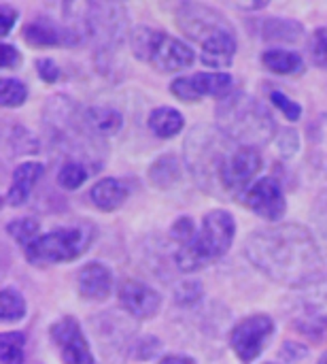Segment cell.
Here are the masks:
<instances>
[{
  "mask_svg": "<svg viewBox=\"0 0 327 364\" xmlns=\"http://www.w3.org/2000/svg\"><path fill=\"white\" fill-rule=\"evenodd\" d=\"M247 260L272 282L306 288L326 279V258L313 232L294 222L253 230L245 239Z\"/></svg>",
  "mask_w": 327,
  "mask_h": 364,
  "instance_id": "cell-1",
  "label": "cell"
},
{
  "mask_svg": "<svg viewBox=\"0 0 327 364\" xmlns=\"http://www.w3.org/2000/svg\"><path fill=\"white\" fill-rule=\"evenodd\" d=\"M85 111L87 109L70 96L55 94L47 98L43 107V130L53 147L66 151V156H74L77 162L87 166L102 154H98L100 136L89 128Z\"/></svg>",
  "mask_w": 327,
  "mask_h": 364,
  "instance_id": "cell-2",
  "label": "cell"
},
{
  "mask_svg": "<svg viewBox=\"0 0 327 364\" xmlns=\"http://www.w3.org/2000/svg\"><path fill=\"white\" fill-rule=\"evenodd\" d=\"M177 26L202 47L204 66L226 68L232 64L238 49L236 30L215 6L202 2L181 4L177 11Z\"/></svg>",
  "mask_w": 327,
  "mask_h": 364,
  "instance_id": "cell-3",
  "label": "cell"
},
{
  "mask_svg": "<svg viewBox=\"0 0 327 364\" xmlns=\"http://www.w3.org/2000/svg\"><path fill=\"white\" fill-rule=\"evenodd\" d=\"M217 128L238 147L260 149L275 139L277 122L270 109L245 92H234L215 107Z\"/></svg>",
  "mask_w": 327,
  "mask_h": 364,
  "instance_id": "cell-4",
  "label": "cell"
},
{
  "mask_svg": "<svg viewBox=\"0 0 327 364\" xmlns=\"http://www.w3.org/2000/svg\"><path fill=\"white\" fill-rule=\"evenodd\" d=\"M66 23L77 28L85 41H92L96 55L117 51L128 36V11L121 2L64 4Z\"/></svg>",
  "mask_w": 327,
  "mask_h": 364,
  "instance_id": "cell-5",
  "label": "cell"
},
{
  "mask_svg": "<svg viewBox=\"0 0 327 364\" xmlns=\"http://www.w3.org/2000/svg\"><path fill=\"white\" fill-rule=\"evenodd\" d=\"M236 237V222L230 211L213 209L204 215L194 239L179 247L174 260L183 273H194L219 262L232 247Z\"/></svg>",
  "mask_w": 327,
  "mask_h": 364,
  "instance_id": "cell-6",
  "label": "cell"
},
{
  "mask_svg": "<svg viewBox=\"0 0 327 364\" xmlns=\"http://www.w3.org/2000/svg\"><path fill=\"white\" fill-rule=\"evenodd\" d=\"M236 145L213 126H196L185 139V164L209 194H221V168Z\"/></svg>",
  "mask_w": 327,
  "mask_h": 364,
  "instance_id": "cell-7",
  "label": "cell"
},
{
  "mask_svg": "<svg viewBox=\"0 0 327 364\" xmlns=\"http://www.w3.org/2000/svg\"><path fill=\"white\" fill-rule=\"evenodd\" d=\"M98 230L89 220H77L66 226H60L47 235H40L30 243L23 254L26 260L34 267H53L81 258L94 243Z\"/></svg>",
  "mask_w": 327,
  "mask_h": 364,
  "instance_id": "cell-8",
  "label": "cell"
},
{
  "mask_svg": "<svg viewBox=\"0 0 327 364\" xmlns=\"http://www.w3.org/2000/svg\"><path fill=\"white\" fill-rule=\"evenodd\" d=\"M132 53L153 66L157 73H177L194 64L196 53L183 41L147 26H138L130 32Z\"/></svg>",
  "mask_w": 327,
  "mask_h": 364,
  "instance_id": "cell-9",
  "label": "cell"
},
{
  "mask_svg": "<svg viewBox=\"0 0 327 364\" xmlns=\"http://www.w3.org/2000/svg\"><path fill=\"white\" fill-rule=\"evenodd\" d=\"M275 320L266 314H255L240 320L230 333V348L243 364L255 363L262 356L268 341L275 337Z\"/></svg>",
  "mask_w": 327,
  "mask_h": 364,
  "instance_id": "cell-10",
  "label": "cell"
},
{
  "mask_svg": "<svg viewBox=\"0 0 327 364\" xmlns=\"http://www.w3.org/2000/svg\"><path fill=\"white\" fill-rule=\"evenodd\" d=\"M170 92L185 102H198L204 96L223 100L234 94V77L228 73H196L179 77L170 83Z\"/></svg>",
  "mask_w": 327,
  "mask_h": 364,
  "instance_id": "cell-11",
  "label": "cell"
},
{
  "mask_svg": "<svg viewBox=\"0 0 327 364\" xmlns=\"http://www.w3.org/2000/svg\"><path fill=\"white\" fill-rule=\"evenodd\" d=\"M49 337L64 364H96L77 318L64 316L49 328Z\"/></svg>",
  "mask_w": 327,
  "mask_h": 364,
  "instance_id": "cell-12",
  "label": "cell"
},
{
  "mask_svg": "<svg viewBox=\"0 0 327 364\" xmlns=\"http://www.w3.org/2000/svg\"><path fill=\"white\" fill-rule=\"evenodd\" d=\"M30 47H79L85 43L83 34L68 23H57L49 15H36L21 30Z\"/></svg>",
  "mask_w": 327,
  "mask_h": 364,
  "instance_id": "cell-13",
  "label": "cell"
},
{
  "mask_svg": "<svg viewBox=\"0 0 327 364\" xmlns=\"http://www.w3.org/2000/svg\"><path fill=\"white\" fill-rule=\"evenodd\" d=\"M262 168V156L251 147H234L221 168V190L243 194L255 183V175Z\"/></svg>",
  "mask_w": 327,
  "mask_h": 364,
  "instance_id": "cell-14",
  "label": "cell"
},
{
  "mask_svg": "<svg viewBox=\"0 0 327 364\" xmlns=\"http://www.w3.org/2000/svg\"><path fill=\"white\" fill-rule=\"evenodd\" d=\"M238 198L249 211H253L255 215H260V218H264L268 222H279L287 211L285 192H283L281 183L275 177L257 179Z\"/></svg>",
  "mask_w": 327,
  "mask_h": 364,
  "instance_id": "cell-15",
  "label": "cell"
},
{
  "mask_svg": "<svg viewBox=\"0 0 327 364\" xmlns=\"http://www.w3.org/2000/svg\"><path fill=\"white\" fill-rule=\"evenodd\" d=\"M117 299L121 309L134 320H151L162 309V296L151 286L138 279H126L117 288Z\"/></svg>",
  "mask_w": 327,
  "mask_h": 364,
  "instance_id": "cell-16",
  "label": "cell"
},
{
  "mask_svg": "<svg viewBox=\"0 0 327 364\" xmlns=\"http://www.w3.org/2000/svg\"><path fill=\"white\" fill-rule=\"evenodd\" d=\"M77 290L81 299L92 303H102L113 292V271L102 262L85 264L77 275Z\"/></svg>",
  "mask_w": 327,
  "mask_h": 364,
  "instance_id": "cell-17",
  "label": "cell"
},
{
  "mask_svg": "<svg viewBox=\"0 0 327 364\" xmlns=\"http://www.w3.org/2000/svg\"><path fill=\"white\" fill-rule=\"evenodd\" d=\"M94 333L100 339V348L119 350L134 335V326L130 320H126L117 314H104V316L94 318Z\"/></svg>",
  "mask_w": 327,
  "mask_h": 364,
  "instance_id": "cell-18",
  "label": "cell"
},
{
  "mask_svg": "<svg viewBox=\"0 0 327 364\" xmlns=\"http://www.w3.org/2000/svg\"><path fill=\"white\" fill-rule=\"evenodd\" d=\"M43 173H45V166L40 162H21L15 168L11 188L4 196L6 205L9 207H21L30 198V194H32L36 181L43 177Z\"/></svg>",
  "mask_w": 327,
  "mask_h": 364,
  "instance_id": "cell-19",
  "label": "cell"
},
{
  "mask_svg": "<svg viewBox=\"0 0 327 364\" xmlns=\"http://www.w3.org/2000/svg\"><path fill=\"white\" fill-rule=\"evenodd\" d=\"M128 186L115 177H106L102 181H98L92 190H89V198L92 203L100 209V211H117L126 200H128Z\"/></svg>",
  "mask_w": 327,
  "mask_h": 364,
  "instance_id": "cell-20",
  "label": "cell"
},
{
  "mask_svg": "<svg viewBox=\"0 0 327 364\" xmlns=\"http://www.w3.org/2000/svg\"><path fill=\"white\" fill-rule=\"evenodd\" d=\"M262 38L272 43H298L304 36V26L292 17H268L260 26Z\"/></svg>",
  "mask_w": 327,
  "mask_h": 364,
  "instance_id": "cell-21",
  "label": "cell"
},
{
  "mask_svg": "<svg viewBox=\"0 0 327 364\" xmlns=\"http://www.w3.org/2000/svg\"><path fill=\"white\" fill-rule=\"evenodd\" d=\"M181 177H183V164L174 154H164L149 166V181L160 190L174 188L181 181Z\"/></svg>",
  "mask_w": 327,
  "mask_h": 364,
  "instance_id": "cell-22",
  "label": "cell"
},
{
  "mask_svg": "<svg viewBox=\"0 0 327 364\" xmlns=\"http://www.w3.org/2000/svg\"><path fill=\"white\" fill-rule=\"evenodd\" d=\"M262 64L277 75H300L304 70V60L298 51L268 49L262 55Z\"/></svg>",
  "mask_w": 327,
  "mask_h": 364,
  "instance_id": "cell-23",
  "label": "cell"
},
{
  "mask_svg": "<svg viewBox=\"0 0 327 364\" xmlns=\"http://www.w3.org/2000/svg\"><path fill=\"white\" fill-rule=\"evenodd\" d=\"M185 126L183 115L172 107H157L149 113V128L160 139H170L179 134Z\"/></svg>",
  "mask_w": 327,
  "mask_h": 364,
  "instance_id": "cell-24",
  "label": "cell"
},
{
  "mask_svg": "<svg viewBox=\"0 0 327 364\" xmlns=\"http://www.w3.org/2000/svg\"><path fill=\"white\" fill-rule=\"evenodd\" d=\"M85 115H87L89 128H92L100 139L119 132L121 126H123L121 113L115 111V109H111V107H89V109L85 111Z\"/></svg>",
  "mask_w": 327,
  "mask_h": 364,
  "instance_id": "cell-25",
  "label": "cell"
},
{
  "mask_svg": "<svg viewBox=\"0 0 327 364\" xmlns=\"http://www.w3.org/2000/svg\"><path fill=\"white\" fill-rule=\"evenodd\" d=\"M26 358V335L11 331L0 335V363L23 364Z\"/></svg>",
  "mask_w": 327,
  "mask_h": 364,
  "instance_id": "cell-26",
  "label": "cell"
},
{
  "mask_svg": "<svg viewBox=\"0 0 327 364\" xmlns=\"http://www.w3.org/2000/svg\"><path fill=\"white\" fill-rule=\"evenodd\" d=\"M26 316V299L15 288H4L0 292V320L4 324L17 322Z\"/></svg>",
  "mask_w": 327,
  "mask_h": 364,
  "instance_id": "cell-27",
  "label": "cell"
},
{
  "mask_svg": "<svg viewBox=\"0 0 327 364\" xmlns=\"http://www.w3.org/2000/svg\"><path fill=\"white\" fill-rule=\"evenodd\" d=\"M6 232L26 250L30 243H34L38 239L40 232V224L32 218H19V220H11L6 224Z\"/></svg>",
  "mask_w": 327,
  "mask_h": 364,
  "instance_id": "cell-28",
  "label": "cell"
},
{
  "mask_svg": "<svg viewBox=\"0 0 327 364\" xmlns=\"http://www.w3.org/2000/svg\"><path fill=\"white\" fill-rule=\"evenodd\" d=\"M26 98H28V87L23 81L11 79V77L0 79V105L4 109L21 107L26 102Z\"/></svg>",
  "mask_w": 327,
  "mask_h": 364,
  "instance_id": "cell-29",
  "label": "cell"
},
{
  "mask_svg": "<svg viewBox=\"0 0 327 364\" xmlns=\"http://www.w3.org/2000/svg\"><path fill=\"white\" fill-rule=\"evenodd\" d=\"M89 173H87V166L83 162H77V160H66L57 173V183L64 188V190H77L81 188L85 181H87Z\"/></svg>",
  "mask_w": 327,
  "mask_h": 364,
  "instance_id": "cell-30",
  "label": "cell"
},
{
  "mask_svg": "<svg viewBox=\"0 0 327 364\" xmlns=\"http://www.w3.org/2000/svg\"><path fill=\"white\" fill-rule=\"evenodd\" d=\"M6 145L17 156H28V154H34L38 149V141L23 126H13L11 128V134L6 136Z\"/></svg>",
  "mask_w": 327,
  "mask_h": 364,
  "instance_id": "cell-31",
  "label": "cell"
},
{
  "mask_svg": "<svg viewBox=\"0 0 327 364\" xmlns=\"http://www.w3.org/2000/svg\"><path fill=\"white\" fill-rule=\"evenodd\" d=\"M204 296V286L198 279H185L174 288V301L181 307H194L202 301Z\"/></svg>",
  "mask_w": 327,
  "mask_h": 364,
  "instance_id": "cell-32",
  "label": "cell"
},
{
  "mask_svg": "<svg viewBox=\"0 0 327 364\" xmlns=\"http://www.w3.org/2000/svg\"><path fill=\"white\" fill-rule=\"evenodd\" d=\"M268 98L289 122H298L302 117V107L296 100H292L287 94H283L281 90H268Z\"/></svg>",
  "mask_w": 327,
  "mask_h": 364,
  "instance_id": "cell-33",
  "label": "cell"
},
{
  "mask_svg": "<svg viewBox=\"0 0 327 364\" xmlns=\"http://www.w3.org/2000/svg\"><path fill=\"white\" fill-rule=\"evenodd\" d=\"M309 49H311L313 62L321 68H327V26H321L313 32Z\"/></svg>",
  "mask_w": 327,
  "mask_h": 364,
  "instance_id": "cell-34",
  "label": "cell"
},
{
  "mask_svg": "<svg viewBox=\"0 0 327 364\" xmlns=\"http://www.w3.org/2000/svg\"><path fill=\"white\" fill-rule=\"evenodd\" d=\"M277 147L281 151L283 158H294L300 149V136L294 128H285L281 130V134L277 136Z\"/></svg>",
  "mask_w": 327,
  "mask_h": 364,
  "instance_id": "cell-35",
  "label": "cell"
},
{
  "mask_svg": "<svg viewBox=\"0 0 327 364\" xmlns=\"http://www.w3.org/2000/svg\"><path fill=\"white\" fill-rule=\"evenodd\" d=\"M170 235H172V239L179 243V247L187 245V243L194 239V235H196V228H194V222H192V218H179V220L172 224V228H170Z\"/></svg>",
  "mask_w": 327,
  "mask_h": 364,
  "instance_id": "cell-36",
  "label": "cell"
},
{
  "mask_svg": "<svg viewBox=\"0 0 327 364\" xmlns=\"http://www.w3.org/2000/svg\"><path fill=\"white\" fill-rule=\"evenodd\" d=\"M160 350H162V341H160V339H155V337H145V339L136 341V346H134V356H136L138 360H151V358H155V356L160 354Z\"/></svg>",
  "mask_w": 327,
  "mask_h": 364,
  "instance_id": "cell-37",
  "label": "cell"
},
{
  "mask_svg": "<svg viewBox=\"0 0 327 364\" xmlns=\"http://www.w3.org/2000/svg\"><path fill=\"white\" fill-rule=\"evenodd\" d=\"M36 73L45 83H55L60 79V68L51 58H38L36 60Z\"/></svg>",
  "mask_w": 327,
  "mask_h": 364,
  "instance_id": "cell-38",
  "label": "cell"
},
{
  "mask_svg": "<svg viewBox=\"0 0 327 364\" xmlns=\"http://www.w3.org/2000/svg\"><path fill=\"white\" fill-rule=\"evenodd\" d=\"M313 218H315V224H317L319 235L327 241V192H323V194L317 198L315 209H313Z\"/></svg>",
  "mask_w": 327,
  "mask_h": 364,
  "instance_id": "cell-39",
  "label": "cell"
},
{
  "mask_svg": "<svg viewBox=\"0 0 327 364\" xmlns=\"http://www.w3.org/2000/svg\"><path fill=\"white\" fill-rule=\"evenodd\" d=\"M17 64H21V53L17 51L15 45H9V43H2L0 47V66L2 68H17Z\"/></svg>",
  "mask_w": 327,
  "mask_h": 364,
  "instance_id": "cell-40",
  "label": "cell"
},
{
  "mask_svg": "<svg viewBox=\"0 0 327 364\" xmlns=\"http://www.w3.org/2000/svg\"><path fill=\"white\" fill-rule=\"evenodd\" d=\"M304 356H306V348H304L302 343L287 341V343H283V348H281V358H283L285 363L294 364L298 363V360H302Z\"/></svg>",
  "mask_w": 327,
  "mask_h": 364,
  "instance_id": "cell-41",
  "label": "cell"
},
{
  "mask_svg": "<svg viewBox=\"0 0 327 364\" xmlns=\"http://www.w3.org/2000/svg\"><path fill=\"white\" fill-rule=\"evenodd\" d=\"M15 21H17V9H13L11 4L2 2L0 4V23H2L0 36H9V32L13 30Z\"/></svg>",
  "mask_w": 327,
  "mask_h": 364,
  "instance_id": "cell-42",
  "label": "cell"
},
{
  "mask_svg": "<svg viewBox=\"0 0 327 364\" xmlns=\"http://www.w3.org/2000/svg\"><path fill=\"white\" fill-rule=\"evenodd\" d=\"M157 364H196L192 356H183V354H168L164 358H160Z\"/></svg>",
  "mask_w": 327,
  "mask_h": 364,
  "instance_id": "cell-43",
  "label": "cell"
},
{
  "mask_svg": "<svg viewBox=\"0 0 327 364\" xmlns=\"http://www.w3.org/2000/svg\"><path fill=\"white\" fill-rule=\"evenodd\" d=\"M238 11H260V9H266L268 6V2H249V4H245V2H236L234 4Z\"/></svg>",
  "mask_w": 327,
  "mask_h": 364,
  "instance_id": "cell-44",
  "label": "cell"
},
{
  "mask_svg": "<svg viewBox=\"0 0 327 364\" xmlns=\"http://www.w3.org/2000/svg\"><path fill=\"white\" fill-rule=\"evenodd\" d=\"M317 364H327V352L323 354V356H321V358H319V363Z\"/></svg>",
  "mask_w": 327,
  "mask_h": 364,
  "instance_id": "cell-45",
  "label": "cell"
},
{
  "mask_svg": "<svg viewBox=\"0 0 327 364\" xmlns=\"http://www.w3.org/2000/svg\"><path fill=\"white\" fill-rule=\"evenodd\" d=\"M264 364H275V363H264Z\"/></svg>",
  "mask_w": 327,
  "mask_h": 364,
  "instance_id": "cell-46",
  "label": "cell"
}]
</instances>
